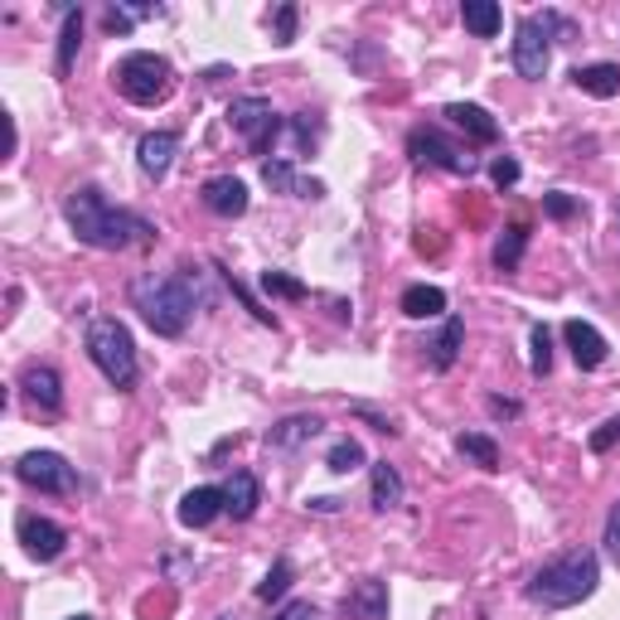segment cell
<instances>
[{"mask_svg": "<svg viewBox=\"0 0 620 620\" xmlns=\"http://www.w3.org/2000/svg\"><path fill=\"white\" fill-rule=\"evenodd\" d=\"M63 218H69L78 243L98 247V253H126V247H151L155 243V223L131 214V209H122V204H112L98 184L73 190L69 204H63Z\"/></svg>", "mask_w": 620, "mask_h": 620, "instance_id": "obj_1", "label": "cell"}, {"mask_svg": "<svg viewBox=\"0 0 620 620\" xmlns=\"http://www.w3.org/2000/svg\"><path fill=\"white\" fill-rule=\"evenodd\" d=\"M131 306L141 311L155 335L180 339L194 321V306H204V292L190 272H146L131 282Z\"/></svg>", "mask_w": 620, "mask_h": 620, "instance_id": "obj_2", "label": "cell"}, {"mask_svg": "<svg viewBox=\"0 0 620 620\" xmlns=\"http://www.w3.org/2000/svg\"><path fill=\"white\" fill-rule=\"evenodd\" d=\"M597 582H601V558L591 548H572L538 567L529 587H524V597L543 606V611H567V606H582L597 591Z\"/></svg>", "mask_w": 620, "mask_h": 620, "instance_id": "obj_3", "label": "cell"}, {"mask_svg": "<svg viewBox=\"0 0 620 620\" xmlns=\"http://www.w3.org/2000/svg\"><path fill=\"white\" fill-rule=\"evenodd\" d=\"M88 359L98 364V374L108 378L116 393H131L141 378V364H136V345H131V329L116 321V315H98L88 325Z\"/></svg>", "mask_w": 620, "mask_h": 620, "instance_id": "obj_4", "label": "cell"}, {"mask_svg": "<svg viewBox=\"0 0 620 620\" xmlns=\"http://www.w3.org/2000/svg\"><path fill=\"white\" fill-rule=\"evenodd\" d=\"M112 78H116V92H122L126 102H136V108H161L170 92H175V69H170V59L146 54V49L126 54L112 69Z\"/></svg>", "mask_w": 620, "mask_h": 620, "instance_id": "obj_5", "label": "cell"}, {"mask_svg": "<svg viewBox=\"0 0 620 620\" xmlns=\"http://www.w3.org/2000/svg\"><path fill=\"white\" fill-rule=\"evenodd\" d=\"M407 151H413V161L421 165H437V170H451V175H475L480 170V161L470 155V146H460V141H451L441 126H413L407 131Z\"/></svg>", "mask_w": 620, "mask_h": 620, "instance_id": "obj_6", "label": "cell"}, {"mask_svg": "<svg viewBox=\"0 0 620 620\" xmlns=\"http://www.w3.org/2000/svg\"><path fill=\"white\" fill-rule=\"evenodd\" d=\"M228 126L247 141V151L253 155H272L276 136H282V116H276V108L267 98H233Z\"/></svg>", "mask_w": 620, "mask_h": 620, "instance_id": "obj_7", "label": "cell"}, {"mask_svg": "<svg viewBox=\"0 0 620 620\" xmlns=\"http://www.w3.org/2000/svg\"><path fill=\"white\" fill-rule=\"evenodd\" d=\"M16 475L39 495H59V499L78 495V470L59 451H24L16 460Z\"/></svg>", "mask_w": 620, "mask_h": 620, "instance_id": "obj_8", "label": "cell"}, {"mask_svg": "<svg viewBox=\"0 0 620 620\" xmlns=\"http://www.w3.org/2000/svg\"><path fill=\"white\" fill-rule=\"evenodd\" d=\"M552 63V39H548V20L543 16H519L514 24V73L538 83Z\"/></svg>", "mask_w": 620, "mask_h": 620, "instance_id": "obj_9", "label": "cell"}, {"mask_svg": "<svg viewBox=\"0 0 620 620\" xmlns=\"http://www.w3.org/2000/svg\"><path fill=\"white\" fill-rule=\"evenodd\" d=\"M20 543L34 562H54L63 548H69V533L59 529L54 519H39V514H24L20 519Z\"/></svg>", "mask_w": 620, "mask_h": 620, "instance_id": "obj_10", "label": "cell"}, {"mask_svg": "<svg viewBox=\"0 0 620 620\" xmlns=\"http://www.w3.org/2000/svg\"><path fill=\"white\" fill-rule=\"evenodd\" d=\"M339 620H388V587L378 577H359L339 601Z\"/></svg>", "mask_w": 620, "mask_h": 620, "instance_id": "obj_11", "label": "cell"}, {"mask_svg": "<svg viewBox=\"0 0 620 620\" xmlns=\"http://www.w3.org/2000/svg\"><path fill=\"white\" fill-rule=\"evenodd\" d=\"M562 339H567V349H572V359H577V368H582V374L601 368L606 354H611L606 335H601L597 325H587V321H567V325H562Z\"/></svg>", "mask_w": 620, "mask_h": 620, "instance_id": "obj_12", "label": "cell"}, {"mask_svg": "<svg viewBox=\"0 0 620 620\" xmlns=\"http://www.w3.org/2000/svg\"><path fill=\"white\" fill-rule=\"evenodd\" d=\"M20 388H24V398H30L39 413H63V378H59V368L30 364L20 374Z\"/></svg>", "mask_w": 620, "mask_h": 620, "instance_id": "obj_13", "label": "cell"}, {"mask_svg": "<svg viewBox=\"0 0 620 620\" xmlns=\"http://www.w3.org/2000/svg\"><path fill=\"white\" fill-rule=\"evenodd\" d=\"M175 155H180L175 131H151V136H141V146H136V165H141L146 180H165L170 165H175Z\"/></svg>", "mask_w": 620, "mask_h": 620, "instance_id": "obj_14", "label": "cell"}, {"mask_svg": "<svg viewBox=\"0 0 620 620\" xmlns=\"http://www.w3.org/2000/svg\"><path fill=\"white\" fill-rule=\"evenodd\" d=\"M200 200H204L209 214H218V218H243L247 214V184L233 180V175H214L200 190Z\"/></svg>", "mask_w": 620, "mask_h": 620, "instance_id": "obj_15", "label": "cell"}, {"mask_svg": "<svg viewBox=\"0 0 620 620\" xmlns=\"http://www.w3.org/2000/svg\"><path fill=\"white\" fill-rule=\"evenodd\" d=\"M446 122L456 131H466L475 146H499V122L485 108H475V102H451V108H446Z\"/></svg>", "mask_w": 620, "mask_h": 620, "instance_id": "obj_16", "label": "cell"}, {"mask_svg": "<svg viewBox=\"0 0 620 620\" xmlns=\"http://www.w3.org/2000/svg\"><path fill=\"white\" fill-rule=\"evenodd\" d=\"M262 505V485H257V475L253 470H233L228 480H223V514H233L237 524L243 519H253Z\"/></svg>", "mask_w": 620, "mask_h": 620, "instance_id": "obj_17", "label": "cell"}, {"mask_svg": "<svg viewBox=\"0 0 620 620\" xmlns=\"http://www.w3.org/2000/svg\"><path fill=\"white\" fill-rule=\"evenodd\" d=\"M325 431V421L315 413H296V417H282L276 427L267 431V451H296V446L315 441Z\"/></svg>", "mask_w": 620, "mask_h": 620, "instance_id": "obj_18", "label": "cell"}, {"mask_svg": "<svg viewBox=\"0 0 620 620\" xmlns=\"http://www.w3.org/2000/svg\"><path fill=\"white\" fill-rule=\"evenodd\" d=\"M223 514V485H200L180 499V524L184 529H209Z\"/></svg>", "mask_w": 620, "mask_h": 620, "instance_id": "obj_19", "label": "cell"}, {"mask_svg": "<svg viewBox=\"0 0 620 620\" xmlns=\"http://www.w3.org/2000/svg\"><path fill=\"white\" fill-rule=\"evenodd\" d=\"M262 184L276 190V194H296V200H321L325 194V184L321 180H301L292 161H267L262 165Z\"/></svg>", "mask_w": 620, "mask_h": 620, "instance_id": "obj_20", "label": "cell"}, {"mask_svg": "<svg viewBox=\"0 0 620 620\" xmlns=\"http://www.w3.org/2000/svg\"><path fill=\"white\" fill-rule=\"evenodd\" d=\"M460 345H466V321H460V315H446L441 335L427 345V364L437 368V374H446V368L460 359Z\"/></svg>", "mask_w": 620, "mask_h": 620, "instance_id": "obj_21", "label": "cell"}, {"mask_svg": "<svg viewBox=\"0 0 620 620\" xmlns=\"http://www.w3.org/2000/svg\"><path fill=\"white\" fill-rule=\"evenodd\" d=\"M572 83H577V92L606 102V98H616L620 92V69L616 63H582V69H572Z\"/></svg>", "mask_w": 620, "mask_h": 620, "instance_id": "obj_22", "label": "cell"}, {"mask_svg": "<svg viewBox=\"0 0 620 620\" xmlns=\"http://www.w3.org/2000/svg\"><path fill=\"white\" fill-rule=\"evenodd\" d=\"M398 311L407 315V321H437V315H446V292H441V286L417 282V286H407V292H403Z\"/></svg>", "mask_w": 620, "mask_h": 620, "instance_id": "obj_23", "label": "cell"}, {"mask_svg": "<svg viewBox=\"0 0 620 620\" xmlns=\"http://www.w3.org/2000/svg\"><path fill=\"white\" fill-rule=\"evenodd\" d=\"M78 44H83V10H63V30H59V59H54V73L69 78L73 63H78Z\"/></svg>", "mask_w": 620, "mask_h": 620, "instance_id": "obj_24", "label": "cell"}, {"mask_svg": "<svg viewBox=\"0 0 620 620\" xmlns=\"http://www.w3.org/2000/svg\"><path fill=\"white\" fill-rule=\"evenodd\" d=\"M460 24H466L475 39H495L499 24H505V10H499L495 0H466V6H460Z\"/></svg>", "mask_w": 620, "mask_h": 620, "instance_id": "obj_25", "label": "cell"}, {"mask_svg": "<svg viewBox=\"0 0 620 620\" xmlns=\"http://www.w3.org/2000/svg\"><path fill=\"white\" fill-rule=\"evenodd\" d=\"M403 475L388 466V460H374V509L378 514H388V509H398L403 505Z\"/></svg>", "mask_w": 620, "mask_h": 620, "instance_id": "obj_26", "label": "cell"}, {"mask_svg": "<svg viewBox=\"0 0 620 620\" xmlns=\"http://www.w3.org/2000/svg\"><path fill=\"white\" fill-rule=\"evenodd\" d=\"M456 451L475 460L480 470H499V441L495 437H485V431H460L456 437Z\"/></svg>", "mask_w": 620, "mask_h": 620, "instance_id": "obj_27", "label": "cell"}, {"mask_svg": "<svg viewBox=\"0 0 620 620\" xmlns=\"http://www.w3.org/2000/svg\"><path fill=\"white\" fill-rule=\"evenodd\" d=\"M524 247H529V228H524V223H509L505 237L495 243V267H499V272H519Z\"/></svg>", "mask_w": 620, "mask_h": 620, "instance_id": "obj_28", "label": "cell"}, {"mask_svg": "<svg viewBox=\"0 0 620 620\" xmlns=\"http://www.w3.org/2000/svg\"><path fill=\"white\" fill-rule=\"evenodd\" d=\"M292 582H296L292 558H276V562H272V572L257 582V601H282L286 591H292Z\"/></svg>", "mask_w": 620, "mask_h": 620, "instance_id": "obj_29", "label": "cell"}, {"mask_svg": "<svg viewBox=\"0 0 620 620\" xmlns=\"http://www.w3.org/2000/svg\"><path fill=\"white\" fill-rule=\"evenodd\" d=\"M325 466L335 470V475H349V470H359V466H364V446L354 441V437L335 441V446H329V456H325Z\"/></svg>", "mask_w": 620, "mask_h": 620, "instance_id": "obj_30", "label": "cell"}, {"mask_svg": "<svg viewBox=\"0 0 620 620\" xmlns=\"http://www.w3.org/2000/svg\"><path fill=\"white\" fill-rule=\"evenodd\" d=\"M262 292H267V296H282V301H306L311 286L296 282V276H286V272H262Z\"/></svg>", "mask_w": 620, "mask_h": 620, "instance_id": "obj_31", "label": "cell"}, {"mask_svg": "<svg viewBox=\"0 0 620 620\" xmlns=\"http://www.w3.org/2000/svg\"><path fill=\"white\" fill-rule=\"evenodd\" d=\"M529 349H533V359H529L533 374L543 378L548 368H552V335H548V325H533V329H529Z\"/></svg>", "mask_w": 620, "mask_h": 620, "instance_id": "obj_32", "label": "cell"}, {"mask_svg": "<svg viewBox=\"0 0 620 620\" xmlns=\"http://www.w3.org/2000/svg\"><path fill=\"white\" fill-rule=\"evenodd\" d=\"M218 272H223V267H218ZM223 282H228V292H233L237 301H243V306H247V311H253V315H257V321H262V325H272V329H276V315H272L267 306H262V301H257L253 292H247V286H243V282H237V276H233V272H223Z\"/></svg>", "mask_w": 620, "mask_h": 620, "instance_id": "obj_33", "label": "cell"}, {"mask_svg": "<svg viewBox=\"0 0 620 620\" xmlns=\"http://www.w3.org/2000/svg\"><path fill=\"white\" fill-rule=\"evenodd\" d=\"M296 20H301V10L296 6H276V16H272V39L276 44H296Z\"/></svg>", "mask_w": 620, "mask_h": 620, "instance_id": "obj_34", "label": "cell"}, {"mask_svg": "<svg viewBox=\"0 0 620 620\" xmlns=\"http://www.w3.org/2000/svg\"><path fill=\"white\" fill-rule=\"evenodd\" d=\"M616 446H620V417L601 421V427L587 437V451H591V456H606V451H616Z\"/></svg>", "mask_w": 620, "mask_h": 620, "instance_id": "obj_35", "label": "cell"}, {"mask_svg": "<svg viewBox=\"0 0 620 620\" xmlns=\"http://www.w3.org/2000/svg\"><path fill=\"white\" fill-rule=\"evenodd\" d=\"M543 214L548 218H577V214H582V204H577L572 200V194H562V190H552V194H543Z\"/></svg>", "mask_w": 620, "mask_h": 620, "instance_id": "obj_36", "label": "cell"}, {"mask_svg": "<svg viewBox=\"0 0 620 620\" xmlns=\"http://www.w3.org/2000/svg\"><path fill=\"white\" fill-rule=\"evenodd\" d=\"M601 543H606V558L620 567V499L611 505V514H606V538H601Z\"/></svg>", "mask_w": 620, "mask_h": 620, "instance_id": "obj_37", "label": "cell"}, {"mask_svg": "<svg viewBox=\"0 0 620 620\" xmlns=\"http://www.w3.org/2000/svg\"><path fill=\"white\" fill-rule=\"evenodd\" d=\"M519 175H524V170H519V161H514V155H499V161L490 165V180L499 184V190H509V184H519Z\"/></svg>", "mask_w": 620, "mask_h": 620, "instance_id": "obj_38", "label": "cell"}, {"mask_svg": "<svg viewBox=\"0 0 620 620\" xmlns=\"http://www.w3.org/2000/svg\"><path fill=\"white\" fill-rule=\"evenodd\" d=\"M272 620H321V611H315L311 601H286L282 611H276Z\"/></svg>", "mask_w": 620, "mask_h": 620, "instance_id": "obj_39", "label": "cell"}, {"mask_svg": "<svg viewBox=\"0 0 620 620\" xmlns=\"http://www.w3.org/2000/svg\"><path fill=\"white\" fill-rule=\"evenodd\" d=\"M102 20H108L112 34H131V20H136V16H131L126 6H108V16H102Z\"/></svg>", "mask_w": 620, "mask_h": 620, "instance_id": "obj_40", "label": "cell"}, {"mask_svg": "<svg viewBox=\"0 0 620 620\" xmlns=\"http://www.w3.org/2000/svg\"><path fill=\"white\" fill-rule=\"evenodd\" d=\"M292 131H296V146H301V151H306V146H315V126H311V112L292 116Z\"/></svg>", "mask_w": 620, "mask_h": 620, "instance_id": "obj_41", "label": "cell"}, {"mask_svg": "<svg viewBox=\"0 0 620 620\" xmlns=\"http://www.w3.org/2000/svg\"><path fill=\"white\" fill-rule=\"evenodd\" d=\"M490 413H495V417H519V403H505V398H490Z\"/></svg>", "mask_w": 620, "mask_h": 620, "instance_id": "obj_42", "label": "cell"}, {"mask_svg": "<svg viewBox=\"0 0 620 620\" xmlns=\"http://www.w3.org/2000/svg\"><path fill=\"white\" fill-rule=\"evenodd\" d=\"M311 509H315V514H335L339 499H311Z\"/></svg>", "mask_w": 620, "mask_h": 620, "instance_id": "obj_43", "label": "cell"}, {"mask_svg": "<svg viewBox=\"0 0 620 620\" xmlns=\"http://www.w3.org/2000/svg\"><path fill=\"white\" fill-rule=\"evenodd\" d=\"M73 620H88V616H73Z\"/></svg>", "mask_w": 620, "mask_h": 620, "instance_id": "obj_44", "label": "cell"}]
</instances>
